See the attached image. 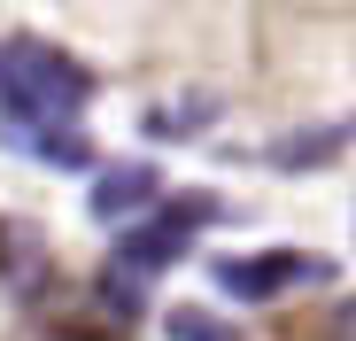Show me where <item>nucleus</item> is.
I'll use <instances>...</instances> for the list:
<instances>
[{"label": "nucleus", "instance_id": "f03ea898", "mask_svg": "<svg viewBox=\"0 0 356 341\" xmlns=\"http://www.w3.org/2000/svg\"><path fill=\"white\" fill-rule=\"evenodd\" d=\"M209 217H217V202H209V194H178L170 209H155L147 225H132V233L116 241V264H124L132 279H147V271H163V264L186 256V241L202 233Z\"/></svg>", "mask_w": 356, "mask_h": 341}, {"label": "nucleus", "instance_id": "39448f33", "mask_svg": "<svg viewBox=\"0 0 356 341\" xmlns=\"http://www.w3.org/2000/svg\"><path fill=\"white\" fill-rule=\"evenodd\" d=\"M8 140H16L24 155H39V163H54V170H78V163L93 155L78 125H8Z\"/></svg>", "mask_w": 356, "mask_h": 341}, {"label": "nucleus", "instance_id": "7ed1b4c3", "mask_svg": "<svg viewBox=\"0 0 356 341\" xmlns=\"http://www.w3.org/2000/svg\"><path fill=\"white\" fill-rule=\"evenodd\" d=\"M310 279H325V256H310V248H264V256H225L217 264V287L232 303H271L286 287H310Z\"/></svg>", "mask_w": 356, "mask_h": 341}, {"label": "nucleus", "instance_id": "f257e3e1", "mask_svg": "<svg viewBox=\"0 0 356 341\" xmlns=\"http://www.w3.org/2000/svg\"><path fill=\"white\" fill-rule=\"evenodd\" d=\"M86 93H93V78L70 54H54L47 39L0 47V109H8V125H70L86 109Z\"/></svg>", "mask_w": 356, "mask_h": 341}, {"label": "nucleus", "instance_id": "20e7f679", "mask_svg": "<svg viewBox=\"0 0 356 341\" xmlns=\"http://www.w3.org/2000/svg\"><path fill=\"white\" fill-rule=\"evenodd\" d=\"M147 194H155V170H147V163H124V170H108V179L93 187V217H101V225L140 217V209H147Z\"/></svg>", "mask_w": 356, "mask_h": 341}, {"label": "nucleus", "instance_id": "0eeeda50", "mask_svg": "<svg viewBox=\"0 0 356 341\" xmlns=\"http://www.w3.org/2000/svg\"><path fill=\"white\" fill-rule=\"evenodd\" d=\"M170 341H232L209 310H170Z\"/></svg>", "mask_w": 356, "mask_h": 341}, {"label": "nucleus", "instance_id": "423d86ee", "mask_svg": "<svg viewBox=\"0 0 356 341\" xmlns=\"http://www.w3.org/2000/svg\"><path fill=\"white\" fill-rule=\"evenodd\" d=\"M217 117V101H186V109H147V132L163 140V132H186V125H209Z\"/></svg>", "mask_w": 356, "mask_h": 341}]
</instances>
